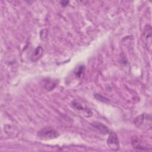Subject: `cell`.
<instances>
[{
    "mask_svg": "<svg viewBox=\"0 0 152 152\" xmlns=\"http://www.w3.org/2000/svg\"><path fill=\"white\" fill-rule=\"evenodd\" d=\"M59 135V132L50 128H45L38 132L37 136L41 140H49L57 138Z\"/></svg>",
    "mask_w": 152,
    "mask_h": 152,
    "instance_id": "cell-1",
    "label": "cell"
},
{
    "mask_svg": "<svg viewBox=\"0 0 152 152\" xmlns=\"http://www.w3.org/2000/svg\"><path fill=\"white\" fill-rule=\"evenodd\" d=\"M108 146L113 150H118L119 149V140L116 133L111 132L109 133V138L107 140Z\"/></svg>",
    "mask_w": 152,
    "mask_h": 152,
    "instance_id": "cell-2",
    "label": "cell"
},
{
    "mask_svg": "<svg viewBox=\"0 0 152 152\" xmlns=\"http://www.w3.org/2000/svg\"><path fill=\"white\" fill-rule=\"evenodd\" d=\"M92 126L95 128L99 132H100L102 134H106L110 132V130L109 128L104 125H103L102 123L99 122H94L91 124Z\"/></svg>",
    "mask_w": 152,
    "mask_h": 152,
    "instance_id": "cell-3",
    "label": "cell"
},
{
    "mask_svg": "<svg viewBox=\"0 0 152 152\" xmlns=\"http://www.w3.org/2000/svg\"><path fill=\"white\" fill-rule=\"evenodd\" d=\"M42 54H43V49L40 46L37 47L31 56V58H30L31 60L32 61H37L42 56Z\"/></svg>",
    "mask_w": 152,
    "mask_h": 152,
    "instance_id": "cell-4",
    "label": "cell"
},
{
    "mask_svg": "<svg viewBox=\"0 0 152 152\" xmlns=\"http://www.w3.org/2000/svg\"><path fill=\"white\" fill-rule=\"evenodd\" d=\"M56 86V82L52 80H48L45 84V88L48 91L52 90Z\"/></svg>",
    "mask_w": 152,
    "mask_h": 152,
    "instance_id": "cell-5",
    "label": "cell"
},
{
    "mask_svg": "<svg viewBox=\"0 0 152 152\" xmlns=\"http://www.w3.org/2000/svg\"><path fill=\"white\" fill-rule=\"evenodd\" d=\"M84 70H85V67L83 65H80L78 66L77 68H75V74L77 77L78 78H82L84 75Z\"/></svg>",
    "mask_w": 152,
    "mask_h": 152,
    "instance_id": "cell-6",
    "label": "cell"
},
{
    "mask_svg": "<svg viewBox=\"0 0 152 152\" xmlns=\"http://www.w3.org/2000/svg\"><path fill=\"white\" fill-rule=\"evenodd\" d=\"M94 97L97 99L98 100L100 101V102H102L103 103H107L109 102V100L106 97H104V96H103L101 94H94Z\"/></svg>",
    "mask_w": 152,
    "mask_h": 152,
    "instance_id": "cell-7",
    "label": "cell"
},
{
    "mask_svg": "<svg viewBox=\"0 0 152 152\" xmlns=\"http://www.w3.org/2000/svg\"><path fill=\"white\" fill-rule=\"evenodd\" d=\"M71 105L72 106V107L74 108H75L77 110H84V108L83 107V106L75 100H74L72 102Z\"/></svg>",
    "mask_w": 152,
    "mask_h": 152,
    "instance_id": "cell-8",
    "label": "cell"
}]
</instances>
